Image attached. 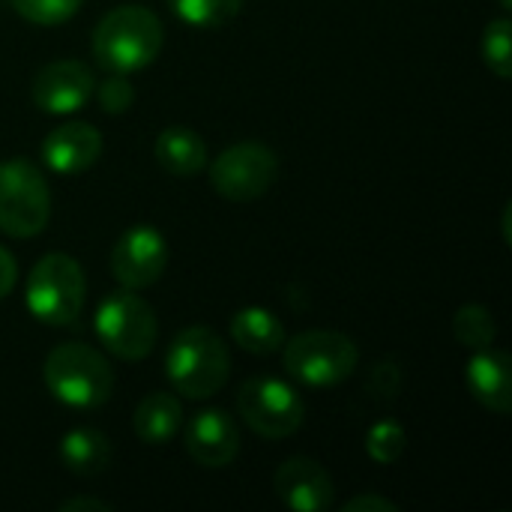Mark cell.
Returning a JSON list of instances; mask_svg holds the SVG:
<instances>
[{
  "instance_id": "obj_1",
  "label": "cell",
  "mask_w": 512,
  "mask_h": 512,
  "mask_svg": "<svg viewBox=\"0 0 512 512\" xmlns=\"http://www.w3.org/2000/svg\"><path fill=\"white\" fill-rule=\"evenodd\" d=\"M165 42V27L144 6H117L93 30V57L102 69L132 75L147 69Z\"/></svg>"
},
{
  "instance_id": "obj_2",
  "label": "cell",
  "mask_w": 512,
  "mask_h": 512,
  "mask_svg": "<svg viewBox=\"0 0 512 512\" xmlns=\"http://www.w3.org/2000/svg\"><path fill=\"white\" fill-rule=\"evenodd\" d=\"M165 375L183 399H213L231 375L228 348L210 327H186L168 348Z\"/></svg>"
},
{
  "instance_id": "obj_3",
  "label": "cell",
  "mask_w": 512,
  "mask_h": 512,
  "mask_svg": "<svg viewBox=\"0 0 512 512\" xmlns=\"http://www.w3.org/2000/svg\"><path fill=\"white\" fill-rule=\"evenodd\" d=\"M42 381L48 393L66 408H102L114 393V372L108 360L81 342L57 345L42 366Z\"/></svg>"
},
{
  "instance_id": "obj_4",
  "label": "cell",
  "mask_w": 512,
  "mask_h": 512,
  "mask_svg": "<svg viewBox=\"0 0 512 512\" xmlns=\"http://www.w3.org/2000/svg\"><path fill=\"white\" fill-rule=\"evenodd\" d=\"M84 294L87 282L81 264L72 255L48 252L27 276L24 303L27 312L45 327H72L84 309Z\"/></svg>"
},
{
  "instance_id": "obj_5",
  "label": "cell",
  "mask_w": 512,
  "mask_h": 512,
  "mask_svg": "<svg viewBox=\"0 0 512 512\" xmlns=\"http://www.w3.org/2000/svg\"><path fill=\"white\" fill-rule=\"evenodd\" d=\"M96 336L102 348L126 363L144 360L156 345V312L153 306L138 297L132 288H117L102 297L96 318H93Z\"/></svg>"
},
{
  "instance_id": "obj_6",
  "label": "cell",
  "mask_w": 512,
  "mask_h": 512,
  "mask_svg": "<svg viewBox=\"0 0 512 512\" xmlns=\"http://www.w3.org/2000/svg\"><path fill=\"white\" fill-rule=\"evenodd\" d=\"M285 369L306 387H336L348 381L360 363L354 339L336 330H306L282 345Z\"/></svg>"
},
{
  "instance_id": "obj_7",
  "label": "cell",
  "mask_w": 512,
  "mask_h": 512,
  "mask_svg": "<svg viewBox=\"0 0 512 512\" xmlns=\"http://www.w3.org/2000/svg\"><path fill=\"white\" fill-rule=\"evenodd\" d=\"M51 219V189L42 171L27 159L0 162V231L30 240Z\"/></svg>"
},
{
  "instance_id": "obj_8",
  "label": "cell",
  "mask_w": 512,
  "mask_h": 512,
  "mask_svg": "<svg viewBox=\"0 0 512 512\" xmlns=\"http://www.w3.org/2000/svg\"><path fill=\"white\" fill-rule=\"evenodd\" d=\"M237 414L255 435L267 441H282V438H291L303 426L306 405L288 381L258 375L240 387Z\"/></svg>"
},
{
  "instance_id": "obj_9",
  "label": "cell",
  "mask_w": 512,
  "mask_h": 512,
  "mask_svg": "<svg viewBox=\"0 0 512 512\" xmlns=\"http://www.w3.org/2000/svg\"><path fill=\"white\" fill-rule=\"evenodd\" d=\"M276 174H279V156L261 141H240L222 150L210 165L213 189L234 204L261 198L276 183Z\"/></svg>"
},
{
  "instance_id": "obj_10",
  "label": "cell",
  "mask_w": 512,
  "mask_h": 512,
  "mask_svg": "<svg viewBox=\"0 0 512 512\" xmlns=\"http://www.w3.org/2000/svg\"><path fill=\"white\" fill-rule=\"evenodd\" d=\"M111 276L132 291L156 285L168 267V243L153 225H132L111 249Z\"/></svg>"
},
{
  "instance_id": "obj_11",
  "label": "cell",
  "mask_w": 512,
  "mask_h": 512,
  "mask_svg": "<svg viewBox=\"0 0 512 512\" xmlns=\"http://www.w3.org/2000/svg\"><path fill=\"white\" fill-rule=\"evenodd\" d=\"M96 87V75L81 60H54L45 63L30 84L33 105L45 114L63 117L81 111Z\"/></svg>"
},
{
  "instance_id": "obj_12",
  "label": "cell",
  "mask_w": 512,
  "mask_h": 512,
  "mask_svg": "<svg viewBox=\"0 0 512 512\" xmlns=\"http://www.w3.org/2000/svg\"><path fill=\"white\" fill-rule=\"evenodd\" d=\"M273 489L279 501L294 512H327L336 501L333 477L321 462L306 456L282 462L273 474Z\"/></svg>"
},
{
  "instance_id": "obj_13",
  "label": "cell",
  "mask_w": 512,
  "mask_h": 512,
  "mask_svg": "<svg viewBox=\"0 0 512 512\" xmlns=\"http://www.w3.org/2000/svg\"><path fill=\"white\" fill-rule=\"evenodd\" d=\"M183 444H186V453L192 456L195 465L219 471V468H228L237 459L240 432H237V423L225 411L207 408V411H198L189 420Z\"/></svg>"
},
{
  "instance_id": "obj_14",
  "label": "cell",
  "mask_w": 512,
  "mask_h": 512,
  "mask_svg": "<svg viewBox=\"0 0 512 512\" xmlns=\"http://www.w3.org/2000/svg\"><path fill=\"white\" fill-rule=\"evenodd\" d=\"M102 153V135L96 126L72 120L51 129L42 141V162L48 171L72 177L87 171Z\"/></svg>"
},
{
  "instance_id": "obj_15",
  "label": "cell",
  "mask_w": 512,
  "mask_h": 512,
  "mask_svg": "<svg viewBox=\"0 0 512 512\" xmlns=\"http://www.w3.org/2000/svg\"><path fill=\"white\" fill-rule=\"evenodd\" d=\"M465 381L471 396L495 411V414H510L512 411V366L510 357L495 348L474 351V357L465 366Z\"/></svg>"
},
{
  "instance_id": "obj_16",
  "label": "cell",
  "mask_w": 512,
  "mask_h": 512,
  "mask_svg": "<svg viewBox=\"0 0 512 512\" xmlns=\"http://www.w3.org/2000/svg\"><path fill=\"white\" fill-rule=\"evenodd\" d=\"M156 162L174 177H192L207 165V144L189 126H165L153 141Z\"/></svg>"
},
{
  "instance_id": "obj_17",
  "label": "cell",
  "mask_w": 512,
  "mask_h": 512,
  "mask_svg": "<svg viewBox=\"0 0 512 512\" xmlns=\"http://www.w3.org/2000/svg\"><path fill=\"white\" fill-rule=\"evenodd\" d=\"M132 426L135 435L150 447L171 444L183 426V405L174 393H150L138 402Z\"/></svg>"
},
{
  "instance_id": "obj_18",
  "label": "cell",
  "mask_w": 512,
  "mask_h": 512,
  "mask_svg": "<svg viewBox=\"0 0 512 512\" xmlns=\"http://www.w3.org/2000/svg\"><path fill=\"white\" fill-rule=\"evenodd\" d=\"M57 456L63 468L75 477H99L111 465V441L99 429H72L63 435Z\"/></svg>"
},
{
  "instance_id": "obj_19",
  "label": "cell",
  "mask_w": 512,
  "mask_h": 512,
  "mask_svg": "<svg viewBox=\"0 0 512 512\" xmlns=\"http://www.w3.org/2000/svg\"><path fill=\"white\" fill-rule=\"evenodd\" d=\"M231 339L255 357H270L285 345V327L270 309L246 306L231 318Z\"/></svg>"
},
{
  "instance_id": "obj_20",
  "label": "cell",
  "mask_w": 512,
  "mask_h": 512,
  "mask_svg": "<svg viewBox=\"0 0 512 512\" xmlns=\"http://www.w3.org/2000/svg\"><path fill=\"white\" fill-rule=\"evenodd\" d=\"M453 336L462 348L468 351H483V348H492L495 345V336H498V327H495V315L486 309V306H462L456 315H453Z\"/></svg>"
},
{
  "instance_id": "obj_21",
  "label": "cell",
  "mask_w": 512,
  "mask_h": 512,
  "mask_svg": "<svg viewBox=\"0 0 512 512\" xmlns=\"http://www.w3.org/2000/svg\"><path fill=\"white\" fill-rule=\"evenodd\" d=\"M168 9L189 27H222L234 21L243 0H165Z\"/></svg>"
},
{
  "instance_id": "obj_22",
  "label": "cell",
  "mask_w": 512,
  "mask_h": 512,
  "mask_svg": "<svg viewBox=\"0 0 512 512\" xmlns=\"http://www.w3.org/2000/svg\"><path fill=\"white\" fill-rule=\"evenodd\" d=\"M480 54L483 63L501 78L510 81L512 78V24L510 18H495L486 24L483 39H480Z\"/></svg>"
},
{
  "instance_id": "obj_23",
  "label": "cell",
  "mask_w": 512,
  "mask_h": 512,
  "mask_svg": "<svg viewBox=\"0 0 512 512\" xmlns=\"http://www.w3.org/2000/svg\"><path fill=\"white\" fill-rule=\"evenodd\" d=\"M405 447H408V432L402 429L399 420L384 417L366 432V453L375 465H396Z\"/></svg>"
},
{
  "instance_id": "obj_24",
  "label": "cell",
  "mask_w": 512,
  "mask_h": 512,
  "mask_svg": "<svg viewBox=\"0 0 512 512\" xmlns=\"http://www.w3.org/2000/svg\"><path fill=\"white\" fill-rule=\"evenodd\" d=\"M84 0H12V9L30 21V24H42V27H54L69 21Z\"/></svg>"
},
{
  "instance_id": "obj_25",
  "label": "cell",
  "mask_w": 512,
  "mask_h": 512,
  "mask_svg": "<svg viewBox=\"0 0 512 512\" xmlns=\"http://www.w3.org/2000/svg\"><path fill=\"white\" fill-rule=\"evenodd\" d=\"M93 93H96V102H99V108H102L105 114H123V111H129L132 102H135V87H132L129 78L120 75V72H111L105 81H99V84L93 87Z\"/></svg>"
},
{
  "instance_id": "obj_26",
  "label": "cell",
  "mask_w": 512,
  "mask_h": 512,
  "mask_svg": "<svg viewBox=\"0 0 512 512\" xmlns=\"http://www.w3.org/2000/svg\"><path fill=\"white\" fill-rule=\"evenodd\" d=\"M402 390V369L396 363H378L369 375V393L378 402H393Z\"/></svg>"
},
{
  "instance_id": "obj_27",
  "label": "cell",
  "mask_w": 512,
  "mask_h": 512,
  "mask_svg": "<svg viewBox=\"0 0 512 512\" xmlns=\"http://www.w3.org/2000/svg\"><path fill=\"white\" fill-rule=\"evenodd\" d=\"M345 512H399V504L381 495H357L345 504Z\"/></svg>"
},
{
  "instance_id": "obj_28",
  "label": "cell",
  "mask_w": 512,
  "mask_h": 512,
  "mask_svg": "<svg viewBox=\"0 0 512 512\" xmlns=\"http://www.w3.org/2000/svg\"><path fill=\"white\" fill-rule=\"evenodd\" d=\"M15 279H18V264L9 255V249L0 246V300L9 297V291L15 288Z\"/></svg>"
},
{
  "instance_id": "obj_29",
  "label": "cell",
  "mask_w": 512,
  "mask_h": 512,
  "mask_svg": "<svg viewBox=\"0 0 512 512\" xmlns=\"http://www.w3.org/2000/svg\"><path fill=\"white\" fill-rule=\"evenodd\" d=\"M114 507L99 498H69L60 504V512H111Z\"/></svg>"
},
{
  "instance_id": "obj_30",
  "label": "cell",
  "mask_w": 512,
  "mask_h": 512,
  "mask_svg": "<svg viewBox=\"0 0 512 512\" xmlns=\"http://www.w3.org/2000/svg\"><path fill=\"white\" fill-rule=\"evenodd\" d=\"M510 204H507V207H504V240H507V243H510L512 240V234H510Z\"/></svg>"
},
{
  "instance_id": "obj_31",
  "label": "cell",
  "mask_w": 512,
  "mask_h": 512,
  "mask_svg": "<svg viewBox=\"0 0 512 512\" xmlns=\"http://www.w3.org/2000/svg\"><path fill=\"white\" fill-rule=\"evenodd\" d=\"M498 3H501L504 9H510V6H512V0H498Z\"/></svg>"
}]
</instances>
